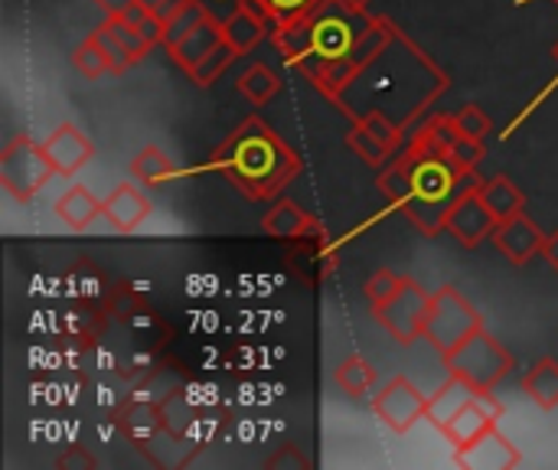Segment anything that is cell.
Listing matches in <instances>:
<instances>
[{"mask_svg": "<svg viewBox=\"0 0 558 470\" xmlns=\"http://www.w3.org/2000/svg\"><path fill=\"white\" fill-rule=\"evenodd\" d=\"M451 79L448 72L402 29L396 39L369 62H363L353 75V82L333 98V105L356 121H363L369 111H383L405 131H412L418 121L432 115V105L448 92Z\"/></svg>", "mask_w": 558, "mask_h": 470, "instance_id": "6da1fadb", "label": "cell"}, {"mask_svg": "<svg viewBox=\"0 0 558 470\" xmlns=\"http://www.w3.org/2000/svg\"><path fill=\"white\" fill-rule=\"evenodd\" d=\"M209 170L222 173L245 200L265 203L281 196L284 186H291L301 177L304 160L268 121L248 115L213 150Z\"/></svg>", "mask_w": 558, "mask_h": 470, "instance_id": "7a4b0ae2", "label": "cell"}, {"mask_svg": "<svg viewBox=\"0 0 558 470\" xmlns=\"http://www.w3.org/2000/svg\"><path fill=\"white\" fill-rule=\"evenodd\" d=\"M441 360L451 376L464 379L477 393H494L513 373V353L494 334H487V327L474 330L461 347H454Z\"/></svg>", "mask_w": 558, "mask_h": 470, "instance_id": "3957f363", "label": "cell"}, {"mask_svg": "<svg viewBox=\"0 0 558 470\" xmlns=\"http://www.w3.org/2000/svg\"><path fill=\"white\" fill-rule=\"evenodd\" d=\"M481 327H484V314L454 285H445L432 294L428 317H425V340L438 350V357H448Z\"/></svg>", "mask_w": 558, "mask_h": 470, "instance_id": "277c9868", "label": "cell"}, {"mask_svg": "<svg viewBox=\"0 0 558 470\" xmlns=\"http://www.w3.org/2000/svg\"><path fill=\"white\" fill-rule=\"evenodd\" d=\"M52 173H56V167H52L46 147L26 134H16L0 150V186L16 203H29L52 180Z\"/></svg>", "mask_w": 558, "mask_h": 470, "instance_id": "5b68a950", "label": "cell"}, {"mask_svg": "<svg viewBox=\"0 0 558 470\" xmlns=\"http://www.w3.org/2000/svg\"><path fill=\"white\" fill-rule=\"evenodd\" d=\"M428 304H432V294L415 278H405L402 288L389 301L373 308V317L399 347H412L418 337H425Z\"/></svg>", "mask_w": 558, "mask_h": 470, "instance_id": "8992f818", "label": "cell"}, {"mask_svg": "<svg viewBox=\"0 0 558 470\" xmlns=\"http://www.w3.org/2000/svg\"><path fill=\"white\" fill-rule=\"evenodd\" d=\"M311 13H314V52H317V59L350 56L363 26L369 23V13L360 16V13L347 10L340 0H320Z\"/></svg>", "mask_w": 558, "mask_h": 470, "instance_id": "52a82bcc", "label": "cell"}, {"mask_svg": "<svg viewBox=\"0 0 558 470\" xmlns=\"http://www.w3.org/2000/svg\"><path fill=\"white\" fill-rule=\"evenodd\" d=\"M428 409V396L418 393V386L409 376H392L376 396H373V412L376 419L392 432V435H405L412 432Z\"/></svg>", "mask_w": 558, "mask_h": 470, "instance_id": "ba28073f", "label": "cell"}, {"mask_svg": "<svg viewBox=\"0 0 558 470\" xmlns=\"http://www.w3.org/2000/svg\"><path fill=\"white\" fill-rule=\"evenodd\" d=\"M504 419V402L494 393H477L445 429L441 435L454 445V451L471 448L474 442H481L487 432L497 429V422Z\"/></svg>", "mask_w": 558, "mask_h": 470, "instance_id": "9c48e42d", "label": "cell"}, {"mask_svg": "<svg viewBox=\"0 0 558 470\" xmlns=\"http://www.w3.org/2000/svg\"><path fill=\"white\" fill-rule=\"evenodd\" d=\"M494 229H497V216L487 209L477 186H468L464 193H458L451 200V206H448V232L464 249H477L484 239L494 236Z\"/></svg>", "mask_w": 558, "mask_h": 470, "instance_id": "30bf717a", "label": "cell"}, {"mask_svg": "<svg viewBox=\"0 0 558 470\" xmlns=\"http://www.w3.org/2000/svg\"><path fill=\"white\" fill-rule=\"evenodd\" d=\"M271 39H275V46L281 49V56H284L294 69H301L307 79H311V75L317 72V65L324 62V59H317V52H314V13H311V10H307V13H298V16H288V20H278Z\"/></svg>", "mask_w": 558, "mask_h": 470, "instance_id": "8fae6325", "label": "cell"}, {"mask_svg": "<svg viewBox=\"0 0 558 470\" xmlns=\"http://www.w3.org/2000/svg\"><path fill=\"white\" fill-rule=\"evenodd\" d=\"M490 242L513 262V265H530L536 255H543V242H546V232L526 216H513L507 222H497Z\"/></svg>", "mask_w": 558, "mask_h": 470, "instance_id": "7c38bea8", "label": "cell"}, {"mask_svg": "<svg viewBox=\"0 0 558 470\" xmlns=\"http://www.w3.org/2000/svg\"><path fill=\"white\" fill-rule=\"evenodd\" d=\"M43 147H46V154H49L56 173H62V177L78 173V170L92 160V154H95L92 141H88L72 121H62L59 128H52V131L46 134Z\"/></svg>", "mask_w": 558, "mask_h": 470, "instance_id": "4fadbf2b", "label": "cell"}, {"mask_svg": "<svg viewBox=\"0 0 558 470\" xmlns=\"http://www.w3.org/2000/svg\"><path fill=\"white\" fill-rule=\"evenodd\" d=\"M458 137V128L451 115H428L415 124V134H409L402 157L422 160V157H451V144Z\"/></svg>", "mask_w": 558, "mask_h": 470, "instance_id": "5bb4252c", "label": "cell"}, {"mask_svg": "<svg viewBox=\"0 0 558 470\" xmlns=\"http://www.w3.org/2000/svg\"><path fill=\"white\" fill-rule=\"evenodd\" d=\"M454 465L458 468H474V470H497V468H520L523 458L520 451L507 442V435L500 429L487 432L481 442H474L464 451H454Z\"/></svg>", "mask_w": 558, "mask_h": 470, "instance_id": "9a60e30c", "label": "cell"}, {"mask_svg": "<svg viewBox=\"0 0 558 470\" xmlns=\"http://www.w3.org/2000/svg\"><path fill=\"white\" fill-rule=\"evenodd\" d=\"M105 219L121 232L131 236L137 232L147 219H150V200L131 186V183H118L108 196H105Z\"/></svg>", "mask_w": 558, "mask_h": 470, "instance_id": "2e32d148", "label": "cell"}, {"mask_svg": "<svg viewBox=\"0 0 558 470\" xmlns=\"http://www.w3.org/2000/svg\"><path fill=\"white\" fill-rule=\"evenodd\" d=\"M262 229L265 236L271 239H304V236H324L320 232V222L304 213L298 203L291 200H278L265 216H262Z\"/></svg>", "mask_w": 558, "mask_h": 470, "instance_id": "e0dca14e", "label": "cell"}, {"mask_svg": "<svg viewBox=\"0 0 558 470\" xmlns=\"http://www.w3.org/2000/svg\"><path fill=\"white\" fill-rule=\"evenodd\" d=\"M222 43H226L222 26H219L216 20H209V16H206L193 33H186L180 43H173V46H170V56H173V62L190 75V72H193V69H196L209 52H213V49H219Z\"/></svg>", "mask_w": 558, "mask_h": 470, "instance_id": "ac0fdd59", "label": "cell"}, {"mask_svg": "<svg viewBox=\"0 0 558 470\" xmlns=\"http://www.w3.org/2000/svg\"><path fill=\"white\" fill-rule=\"evenodd\" d=\"M56 216L72 229V232H88V226L105 216V203L95 200L85 186H69L59 200H56Z\"/></svg>", "mask_w": 558, "mask_h": 470, "instance_id": "d6986e66", "label": "cell"}, {"mask_svg": "<svg viewBox=\"0 0 558 470\" xmlns=\"http://www.w3.org/2000/svg\"><path fill=\"white\" fill-rule=\"evenodd\" d=\"M477 193H481V200L487 203V209L497 216V222H507V219L526 213V196H523V190H520L510 177H504V173L484 180V183L477 186Z\"/></svg>", "mask_w": 558, "mask_h": 470, "instance_id": "ffe728a7", "label": "cell"}, {"mask_svg": "<svg viewBox=\"0 0 558 470\" xmlns=\"http://www.w3.org/2000/svg\"><path fill=\"white\" fill-rule=\"evenodd\" d=\"M477 396V389L474 386H468L464 379H458V376H451L435 396H428V409H425V422H432L438 432L471 402Z\"/></svg>", "mask_w": 558, "mask_h": 470, "instance_id": "44dd1931", "label": "cell"}, {"mask_svg": "<svg viewBox=\"0 0 558 470\" xmlns=\"http://www.w3.org/2000/svg\"><path fill=\"white\" fill-rule=\"evenodd\" d=\"M523 393H526L543 412L558 409V360L543 357V360L523 376Z\"/></svg>", "mask_w": 558, "mask_h": 470, "instance_id": "7402d4cb", "label": "cell"}, {"mask_svg": "<svg viewBox=\"0 0 558 470\" xmlns=\"http://www.w3.org/2000/svg\"><path fill=\"white\" fill-rule=\"evenodd\" d=\"M333 379H337V386L347 393V396H366V393H373L376 389V383H379V370L369 363V360H363V357H347L337 370H333Z\"/></svg>", "mask_w": 558, "mask_h": 470, "instance_id": "603a6c76", "label": "cell"}, {"mask_svg": "<svg viewBox=\"0 0 558 470\" xmlns=\"http://www.w3.org/2000/svg\"><path fill=\"white\" fill-rule=\"evenodd\" d=\"M222 36H226V43L235 49V56H245V52H252V49L268 36V26H265L255 13L239 10V13L222 26Z\"/></svg>", "mask_w": 558, "mask_h": 470, "instance_id": "cb8c5ba5", "label": "cell"}, {"mask_svg": "<svg viewBox=\"0 0 558 470\" xmlns=\"http://www.w3.org/2000/svg\"><path fill=\"white\" fill-rule=\"evenodd\" d=\"M356 59L353 56H340V59H324L320 65H317V72L311 75V82H314V88L320 92V95H327L330 101L353 82V75H356Z\"/></svg>", "mask_w": 558, "mask_h": 470, "instance_id": "d4e9b609", "label": "cell"}, {"mask_svg": "<svg viewBox=\"0 0 558 470\" xmlns=\"http://www.w3.org/2000/svg\"><path fill=\"white\" fill-rule=\"evenodd\" d=\"M376 186H379V193H383L392 206H405V203L412 200V193H415V186H412V164H409L402 154H396V160L383 167Z\"/></svg>", "mask_w": 558, "mask_h": 470, "instance_id": "484cf974", "label": "cell"}, {"mask_svg": "<svg viewBox=\"0 0 558 470\" xmlns=\"http://www.w3.org/2000/svg\"><path fill=\"white\" fill-rule=\"evenodd\" d=\"M203 20H206V10H203L199 0H177L173 10L163 16V46L170 49V46L180 43L186 33H193Z\"/></svg>", "mask_w": 558, "mask_h": 470, "instance_id": "4316f807", "label": "cell"}, {"mask_svg": "<svg viewBox=\"0 0 558 470\" xmlns=\"http://www.w3.org/2000/svg\"><path fill=\"white\" fill-rule=\"evenodd\" d=\"M239 92L252 101V105H268L275 95H278V88H281V79L265 65V62H255V65H248L242 75H239Z\"/></svg>", "mask_w": 558, "mask_h": 470, "instance_id": "83f0119b", "label": "cell"}, {"mask_svg": "<svg viewBox=\"0 0 558 470\" xmlns=\"http://www.w3.org/2000/svg\"><path fill=\"white\" fill-rule=\"evenodd\" d=\"M405 213V219L422 232V236H438L448 229V206L445 203H432L422 196H412L405 206H399Z\"/></svg>", "mask_w": 558, "mask_h": 470, "instance_id": "f1b7e54d", "label": "cell"}, {"mask_svg": "<svg viewBox=\"0 0 558 470\" xmlns=\"http://www.w3.org/2000/svg\"><path fill=\"white\" fill-rule=\"evenodd\" d=\"M173 173H177V170H173V160H170L160 147H144V150L131 160V177L141 180V183H150V186L167 183Z\"/></svg>", "mask_w": 558, "mask_h": 470, "instance_id": "f546056e", "label": "cell"}, {"mask_svg": "<svg viewBox=\"0 0 558 470\" xmlns=\"http://www.w3.org/2000/svg\"><path fill=\"white\" fill-rule=\"evenodd\" d=\"M95 43H98V49L105 52V59H108V65H111V75H124L131 65H134V59L128 56V49L121 46V39L114 36V29H111V23L105 20V23H98L92 33H88Z\"/></svg>", "mask_w": 558, "mask_h": 470, "instance_id": "4dcf8cb0", "label": "cell"}, {"mask_svg": "<svg viewBox=\"0 0 558 470\" xmlns=\"http://www.w3.org/2000/svg\"><path fill=\"white\" fill-rule=\"evenodd\" d=\"M144 311H150V308H147V301L134 288H124L121 285V288L108 291V298H105V314L111 321H118V324H128V321H134Z\"/></svg>", "mask_w": 558, "mask_h": 470, "instance_id": "1f68e13d", "label": "cell"}, {"mask_svg": "<svg viewBox=\"0 0 558 470\" xmlns=\"http://www.w3.org/2000/svg\"><path fill=\"white\" fill-rule=\"evenodd\" d=\"M347 144H350V150H353L363 164H369V167H383V164L392 157V150H389L379 137H373L363 124H353V131L347 134Z\"/></svg>", "mask_w": 558, "mask_h": 470, "instance_id": "d6a6232c", "label": "cell"}, {"mask_svg": "<svg viewBox=\"0 0 558 470\" xmlns=\"http://www.w3.org/2000/svg\"><path fill=\"white\" fill-rule=\"evenodd\" d=\"M72 65H75V72L78 75H85V79H101L105 72H111V65H108V59H105V52L98 49V43L88 36V39H82L75 49H72Z\"/></svg>", "mask_w": 558, "mask_h": 470, "instance_id": "836d02e7", "label": "cell"}, {"mask_svg": "<svg viewBox=\"0 0 558 470\" xmlns=\"http://www.w3.org/2000/svg\"><path fill=\"white\" fill-rule=\"evenodd\" d=\"M235 59V49L229 46V43H222L219 49H213L193 72H190V79H193V85H199V88H209L226 69H229V62Z\"/></svg>", "mask_w": 558, "mask_h": 470, "instance_id": "e575fe53", "label": "cell"}, {"mask_svg": "<svg viewBox=\"0 0 558 470\" xmlns=\"http://www.w3.org/2000/svg\"><path fill=\"white\" fill-rule=\"evenodd\" d=\"M108 23H111V29H114V36L121 39V46L128 49V56L134 59V65L137 62H144V56L154 49V43L141 33V26H134V23H128V20H121V16H105Z\"/></svg>", "mask_w": 558, "mask_h": 470, "instance_id": "d590c367", "label": "cell"}, {"mask_svg": "<svg viewBox=\"0 0 558 470\" xmlns=\"http://www.w3.org/2000/svg\"><path fill=\"white\" fill-rule=\"evenodd\" d=\"M451 121H454L458 134L474 137V141H484V137L490 134V128H494L490 115H487L481 105H464V108H458V111L451 115Z\"/></svg>", "mask_w": 558, "mask_h": 470, "instance_id": "8d00e7d4", "label": "cell"}, {"mask_svg": "<svg viewBox=\"0 0 558 470\" xmlns=\"http://www.w3.org/2000/svg\"><path fill=\"white\" fill-rule=\"evenodd\" d=\"M402 281H405V275H392L389 268H379V272L369 275V281L363 285V294H366V301L376 308V304L389 301V298L402 288Z\"/></svg>", "mask_w": 558, "mask_h": 470, "instance_id": "74e56055", "label": "cell"}, {"mask_svg": "<svg viewBox=\"0 0 558 470\" xmlns=\"http://www.w3.org/2000/svg\"><path fill=\"white\" fill-rule=\"evenodd\" d=\"M451 157H454L461 167L477 170V164L487 157V150H484V141H474V137L458 134V137H454V144H451Z\"/></svg>", "mask_w": 558, "mask_h": 470, "instance_id": "f35d334b", "label": "cell"}, {"mask_svg": "<svg viewBox=\"0 0 558 470\" xmlns=\"http://www.w3.org/2000/svg\"><path fill=\"white\" fill-rule=\"evenodd\" d=\"M199 3H203V10H206L209 20H216L219 26H226L239 10H245L248 0H199Z\"/></svg>", "mask_w": 558, "mask_h": 470, "instance_id": "ab89813d", "label": "cell"}, {"mask_svg": "<svg viewBox=\"0 0 558 470\" xmlns=\"http://www.w3.org/2000/svg\"><path fill=\"white\" fill-rule=\"evenodd\" d=\"M265 468H311V458H304L294 445H284L265 461Z\"/></svg>", "mask_w": 558, "mask_h": 470, "instance_id": "60d3db41", "label": "cell"}, {"mask_svg": "<svg viewBox=\"0 0 558 470\" xmlns=\"http://www.w3.org/2000/svg\"><path fill=\"white\" fill-rule=\"evenodd\" d=\"M268 10L275 13V20H288V16H298V13H307L314 10L320 0H265Z\"/></svg>", "mask_w": 558, "mask_h": 470, "instance_id": "b9f144b4", "label": "cell"}, {"mask_svg": "<svg viewBox=\"0 0 558 470\" xmlns=\"http://www.w3.org/2000/svg\"><path fill=\"white\" fill-rule=\"evenodd\" d=\"M141 33L157 46V43H163V16H157V13H150L144 23H141Z\"/></svg>", "mask_w": 558, "mask_h": 470, "instance_id": "7bdbcfd3", "label": "cell"}, {"mask_svg": "<svg viewBox=\"0 0 558 470\" xmlns=\"http://www.w3.org/2000/svg\"><path fill=\"white\" fill-rule=\"evenodd\" d=\"M59 468H95V458H88L82 448H72L69 455L59 458Z\"/></svg>", "mask_w": 558, "mask_h": 470, "instance_id": "ee69618b", "label": "cell"}, {"mask_svg": "<svg viewBox=\"0 0 558 470\" xmlns=\"http://www.w3.org/2000/svg\"><path fill=\"white\" fill-rule=\"evenodd\" d=\"M543 258H546V265H549L553 272H558V229L546 236V242H543Z\"/></svg>", "mask_w": 558, "mask_h": 470, "instance_id": "f6af8a7d", "label": "cell"}, {"mask_svg": "<svg viewBox=\"0 0 558 470\" xmlns=\"http://www.w3.org/2000/svg\"><path fill=\"white\" fill-rule=\"evenodd\" d=\"M92 3H95L105 16H121L134 0H92Z\"/></svg>", "mask_w": 558, "mask_h": 470, "instance_id": "bcb514c9", "label": "cell"}, {"mask_svg": "<svg viewBox=\"0 0 558 470\" xmlns=\"http://www.w3.org/2000/svg\"><path fill=\"white\" fill-rule=\"evenodd\" d=\"M340 3H343L347 10H353V13L366 16V13H369V3H373V0H340Z\"/></svg>", "mask_w": 558, "mask_h": 470, "instance_id": "7dc6e473", "label": "cell"}, {"mask_svg": "<svg viewBox=\"0 0 558 470\" xmlns=\"http://www.w3.org/2000/svg\"><path fill=\"white\" fill-rule=\"evenodd\" d=\"M553 56H556V62H558V43H556V46H553Z\"/></svg>", "mask_w": 558, "mask_h": 470, "instance_id": "c3c4849f", "label": "cell"}]
</instances>
